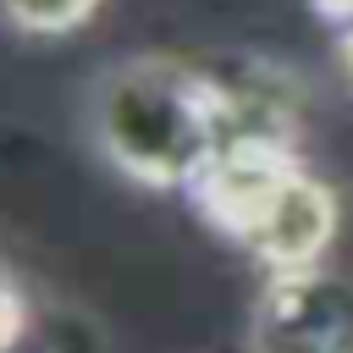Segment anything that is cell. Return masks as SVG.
I'll list each match as a JSON object with an SVG mask.
<instances>
[{
  "mask_svg": "<svg viewBox=\"0 0 353 353\" xmlns=\"http://www.w3.org/2000/svg\"><path fill=\"white\" fill-rule=\"evenodd\" d=\"M342 226V199L320 171H292L276 199L259 210V221L243 232V254L259 265V276H281V270H314L325 265L331 243Z\"/></svg>",
  "mask_w": 353,
  "mask_h": 353,
  "instance_id": "cell-3",
  "label": "cell"
},
{
  "mask_svg": "<svg viewBox=\"0 0 353 353\" xmlns=\"http://www.w3.org/2000/svg\"><path fill=\"white\" fill-rule=\"evenodd\" d=\"M105 11V0H0V22L22 39H66L88 28Z\"/></svg>",
  "mask_w": 353,
  "mask_h": 353,
  "instance_id": "cell-4",
  "label": "cell"
},
{
  "mask_svg": "<svg viewBox=\"0 0 353 353\" xmlns=\"http://www.w3.org/2000/svg\"><path fill=\"white\" fill-rule=\"evenodd\" d=\"M83 127L94 154L138 188L193 193V182L232 143V94L221 72H204L171 50H138L94 72L83 94Z\"/></svg>",
  "mask_w": 353,
  "mask_h": 353,
  "instance_id": "cell-1",
  "label": "cell"
},
{
  "mask_svg": "<svg viewBox=\"0 0 353 353\" xmlns=\"http://www.w3.org/2000/svg\"><path fill=\"white\" fill-rule=\"evenodd\" d=\"M28 320H33V309H28V292L0 270V353H11L22 336H28Z\"/></svg>",
  "mask_w": 353,
  "mask_h": 353,
  "instance_id": "cell-5",
  "label": "cell"
},
{
  "mask_svg": "<svg viewBox=\"0 0 353 353\" xmlns=\"http://www.w3.org/2000/svg\"><path fill=\"white\" fill-rule=\"evenodd\" d=\"M309 6H314V17L331 22V28H342V22L353 17V0H309Z\"/></svg>",
  "mask_w": 353,
  "mask_h": 353,
  "instance_id": "cell-6",
  "label": "cell"
},
{
  "mask_svg": "<svg viewBox=\"0 0 353 353\" xmlns=\"http://www.w3.org/2000/svg\"><path fill=\"white\" fill-rule=\"evenodd\" d=\"M248 353H353V276L331 265L259 276Z\"/></svg>",
  "mask_w": 353,
  "mask_h": 353,
  "instance_id": "cell-2",
  "label": "cell"
},
{
  "mask_svg": "<svg viewBox=\"0 0 353 353\" xmlns=\"http://www.w3.org/2000/svg\"><path fill=\"white\" fill-rule=\"evenodd\" d=\"M336 61H342V72H347V83H353V17L336 28Z\"/></svg>",
  "mask_w": 353,
  "mask_h": 353,
  "instance_id": "cell-7",
  "label": "cell"
}]
</instances>
